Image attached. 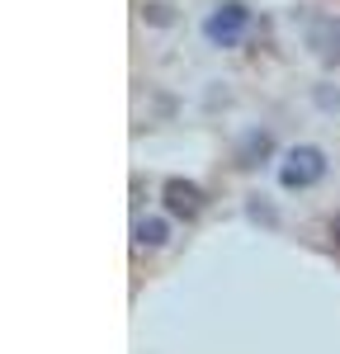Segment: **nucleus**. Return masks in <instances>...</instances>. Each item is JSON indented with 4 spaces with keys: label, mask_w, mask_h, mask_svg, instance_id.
<instances>
[{
    "label": "nucleus",
    "mask_w": 340,
    "mask_h": 354,
    "mask_svg": "<svg viewBox=\"0 0 340 354\" xmlns=\"http://www.w3.org/2000/svg\"><path fill=\"white\" fill-rule=\"evenodd\" d=\"M312 48L336 62L340 57V19H317V24H312Z\"/></svg>",
    "instance_id": "20e7f679"
},
{
    "label": "nucleus",
    "mask_w": 340,
    "mask_h": 354,
    "mask_svg": "<svg viewBox=\"0 0 340 354\" xmlns=\"http://www.w3.org/2000/svg\"><path fill=\"white\" fill-rule=\"evenodd\" d=\"M166 208L175 218H198L203 213V194L194 185H185V180H166Z\"/></svg>",
    "instance_id": "7ed1b4c3"
},
{
    "label": "nucleus",
    "mask_w": 340,
    "mask_h": 354,
    "mask_svg": "<svg viewBox=\"0 0 340 354\" xmlns=\"http://www.w3.org/2000/svg\"><path fill=\"white\" fill-rule=\"evenodd\" d=\"M246 24H251V10L236 5V0H227V5H218V10L203 19V33H208V43H218V48H236L241 33H246Z\"/></svg>",
    "instance_id": "f03ea898"
},
{
    "label": "nucleus",
    "mask_w": 340,
    "mask_h": 354,
    "mask_svg": "<svg viewBox=\"0 0 340 354\" xmlns=\"http://www.w3.org/2000/svg\"><path fill=\"white\" fill-rule=\"evenodd\" d=\"M321 175H326V156H321L317 147H293V151H283V161H279L283 189H308Z\"/></svg>",
    "instance_id": "f257e3e1"
},
{
    "label": "nucleus",
    "mask_w": 340,
    "mask_h": 354,
    "mask_svg": "<svg viewBox=\"0 0 340 354\" xmlns=\"http://www.w3.org/2000/svg\"><path fill=\"white\" fill-rule=\"evenodd\" d=\"M331 236H336V241H340V213H336V218H331Z\"/></svg>",
    "instance_id": "423d86ee"
},
{
    "label": "nucleus",
    "mask_w": 340,
    "mask_h": 354,
    "mask_svg": "<svg viewBox=\"0 0 340 354\" xmlns=\"http://www.w3.org/2000/svg\"><path fill=\"white\" fill-rule=\"evenodd\" d=\"M133 232H138V245H166V236H170V227L161 218H142Z\"/></svg>",
    "instance_id": "39448f33"
}]
</instances>
